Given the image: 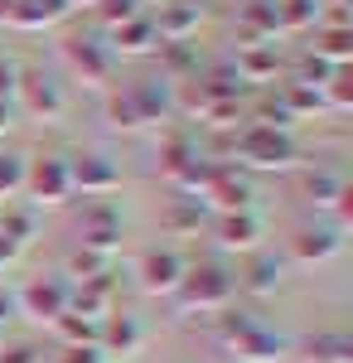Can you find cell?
Returning <instances> with one entry per match:
<instances>
[{"instance_id": "8fae6325", "label": "cell", "mask_w": 353, "mask_h": 363, "mask_svg": "<svg viewBox=\"0 0 353 363\" xmlns=\"http://www.w3.org/2000/svg\"><path fill=\"white\" fill-rule=\"evenodd\" d=\"M63 54H68V63L82 73V83H92V87L111 83L116 58H111L107 44H97V39H68V44H63Z\"/></svg>"}, {"instance_id": "8992f818", "label": "cell", "mask_w": 353, "mask_h": 363, "mask_svg": "<svg viewBox=\"0 0 353 363\" xmlns=\"http://www.w3.org/2000/svg\"><path fill=\"white\" fill-rule=\"evenodd\" d=\"M25 189L34 194V203H68V199H73L68 160H58V155H44V160L25 165Z\"/></svg>"}, {"instance_id": "6da1fadb", "label": "cell", "mask_w": 353, "mask_h": 363, "mask_svg": "<svg viewBox=\"0 0 353 363\" xmlns=\"http://www.w3.org/2000/svg\"><path fill=\"white\" fill-rule=\"evenodd\" d=\"M232 150H237V160H242V165H257V169H286V165H296V140H291V131L252 126V121H242V126L232 131Z\"/></svg>"}, {"instance_id": "484cf974", "label": "cell", "mask_w": 353, "mask_h": 363, "mask_svg": "<svg viewBox=\"0 0 353 363\" xmlns=\"http://www.w3.org/2000/svg\"><path fill=\"white\" fill-rule=\"evenodd\" d=\"M242 286L252 291V296H271L276 286H281V262H276V257H257V262L242 272Z\"/></svg>"}, {"instance_id": "7c38bea8", "label": "cell", "mask_w": 353, "mask_h": 363, "mask_svg": "<svg viewBox=\"0 0 353 363\" xmlns=\"http://www.w3.org/2000/svg\"><path fill=\"white\" fill-rule=\"evenodd\" d=\"M208 203H218L223 213H252V184L232 165H213V184H208Z\"/></svg>"}, {"instance_id": "1f68e13d", "label": "cell", "mask_w": 353, "mask_h": 363, "mask_svg": "<svg viewBox=\"0 0 353 363\" xmlns=\"http://www.w3.org/2000/svg\"><path fill=\"white\" fill-rule=\"evenodd\" d=\"M58 335L68 339V344H97V335H102V320H87V315H63L58 320Z\"/></svg>"}, {"instance_id": "cb8c5ba5", "label": "cell", "mask_w": 353, "mask_h": 363, "mask_svg": "<svg viewBox=\"0 0 353 363\" xmlns=\"http://www.w3.org/2000/svg\"><path fill=\"white\" fill-rule=\"evenodd\" d=\"M169 184H174L184 199H203V194H208V184H213V160L194 155V160L179 169V174H169Z\"/></svg>"}, {"instance_id": "277c9868", "label": "cell", "mask_w": 353, "mask_h": 363, "mask_svg": "<svg viewBox=\"0 0 353 363\" xmlns=\"http://www.w3.org/2000/svg\"><path fill=\"white\" fill-rule=\"evenodd\" d=\"M68 296H73V286L58 277H39L29 281L25 291L15 296V306L25 310V315H34V320H44V325H58L63 315H68Z\"/></svg>"}, {"instance_id": "ee69618b", "label": "cell", "mask_w": 353, "mask_h": 363, "mask_svg": "<svg viewBox=\"0 0 353 363\" xmlns=\"http://www.w3.org/2000/svg\"><path fill=\"white\" fill-rule=\"evenodd\" d=\"M10 116H15V102H0V131L10 126Z\"/></svg>"}, {"instance_id": "d4e9b609", "label": "cell", "mask_w": 353, "mask_h": 363, "mask_svg": "<svg viewBox=\"0 0 353 363\" xmlns=\"http://www.w3.org/2000/svg\"><path fill=\"white\" fill-rule=\"evenodd\" d=\"M160 78L164 83H179V78H194L198 73V58H194L189 44H160Z\"/></svg>"}, {"instance_id": "7dc6e473", "label": "cell", "mask_w": 353, "mask_h": 363, "mask_svg": "<svg viewBox=\"0 0 353 363\" xmlns=\"http://www.w3.org/2000/svg\"><path fill=\"white\" fill-rule=\"evenodd\" d=\"M0 349H5V330H0Z\"/></svg>"}, {"instance_id": "f1b7e54d", "label": "cell", "mask_w": 353, "mask_h": 363, "mask_svg": "<svg viewBox=\"0 0 353 363\" xmlns=\"http://www.w3.org/2000/svg\"><path fill=\"white\" fill-rule=\"evenodd\" d=\"M281 102H286V112L300 116V112H320L325 107V97H320V87H305V83H286L281 92H276Z\"/></svg>"}, {"instance_id": "bcb514c9", "label": "cell", "mask_w": 353, "mask_h": 363, "mask_svg": "<svg viewBox=\"0 0 353 363\" xmlns=\"http://www.w3.org/2000/svg\"><path fill=\"white\" fill-rule=\"evenodd\" d=\"M5 267H10V262H0V277H5Z\"/></svg>"}, {"instance_id": "7bdbcfd3", "label": "cell", "mask_w": 353, "mask_h": 363, "mask_svg": "<svg viewBox=\"0 0 353 363\" xmlns=\"http://www.w3.org/2000/svg\"><path fill=\"white\" fill-rule=\"evenodd\" d=\"M15 296H10V291H5V286H0V330H5V320H10V315H15Z\"/></svg>"}, {"instance_id": "e0dca14e", "label": "cell", "mask_w": 353, "mask_h": 363, "mask_svg": "<svg viewBox=\"0 0 353 363\" xmlns=\"http://www.w3.org/2000/svg\"><path fill=\"white\" fill-rule=\"evenodd\" d=\"M160 39H155V25H150V15H136V20H126V25L111 29V58L116 54H150Z\"/></svg>"}, {"instance_id": "8d00e7d4", "label": "cell", "mask_w": 353, "mask_h": 363, "mask_svg": "<svg viewBox=\"0 0 353 363\" xmlns=\"http://www.w3.org/2000/svg\"><path fill=\"white\" fill-rule=\"evenodd\" d=\"M97 15H102V25H126V20H136L140 15V0H97Z\"/></svg>"}, {"instance_id": "ba28073f", "label": "cell", "mask_w": 353, "mask_h": 363, "mask_svg": "<svg viewBox=\"0 0 353 363\" xmlns=\"http://www.w3.org/2000/svg\"><path fill=\"white\" fill-rule=\"evenodd\" d=\"M184 257L174 247H150L140 257V286L150 291V296H174L179 291V281H184Z\"/></svg>"}, {"instance_id": "f6af8a7d", "label": "cell", "mask_w": 353, "mask_h": 363, "mask_svg": "<svg viewBox=\"0 0 353 363\" xmlns=\"http://www.w3.org/2000/svg\"><path fill=\"white\" fill-rule=\"evenodd\" d=\"M68 5H97V0H68Z\"/></svg>"}, {"instance_id": "d6986e66", "label": "cell", "mask_w": 353, "mask_h": 363, "mask_svg": "<svg viewBox=\"0 0 353 363\" xmlns=\"http://www.w3.org/2000/svg\"><path fill=\"white\" fill-rule=\"evenodd\" d=\"M102 354H136L140 349V325L136 315H107L102 320V335H97Z\"/></svg>"}, {"instance_id": "836d02e7", "label": "cell", "mask_w": 353, "mask_h": 363, "mask_svg": "<svg viewBox=\"0 0 353 363\" xmlns=\"http://www.w3.org/2000/svg\"><path fill=\"white\" fill-rule=\"evenodd\" d=\"M169 228L174 233H198L203 228V199H179L169 208Z\"/></svg>"}, {"instance_id": "83f0119b", "label": "cell", "mask_w": 353, "mask_h": 363, "mask_svg": "<svg viewBox=\"0 0 353 363\" xmlns=\"http://www.w3.org/2000/svg\"><path fill=\"white\" fill-rule=\"evenodd\" d=\"M281 10V29H310L320 20V0H276Z\"/></svg>"}, {"instance_id": "5b68a950", "label": "cell", "mask_w": 353, "mask_h": 363, "mask_svg": "<svg viewBox=\"0 0 353 363\" xmlns=\"http://www.w3.org/2000/svg\"><path fill=\"white\" fill-rule=\"evenodd\" d=\"M15 97H20V107H25L34 121H58V116L68 112V97H63V87H58L49 73H20Z\"/></svg>"}, {"instance_id": "5bb4252c", "label": "cell", "mask_w": 353, "mask_h": 363, "mask_svg": "<svg viewBox=\"0 0 353 363\" xmlns=\"http://www.w3.org/2000/svg\"><path fill=\"white\" fill-rule=\"evenodd\" d=\"M237 29H242L247 44H271L276 34H281V10H276V0H247L242 15H237Z\"/></svg>"}, {"instance_id": "44dd1931", "label": "cell", "mask_w": 353, "mask_h": 363, "mask_svg": "<svg viewBox=\"0 0 353 363\" xmlns=\"http://www.w3.org/2000/svg\"><path fill=\"white\" fill-rule=\"evenodd\" d=\"M344 189H349V184H344L339 174H329V169H310V174H300V194H305V203H315V208H334Z\"/></svg>"}, {"instance_id": "7402d4cb", "label": "cell", "mask_w": 353, "mask_h": 363, "mask_svg": "<svg viewBox=\"0 0 353 363\" xmlns=\"http://www.w3.org/2000/svg\"><path fill=\"white\" fill-rule=\"evenodd\" d=\"M305 363H353V339L349 335H315L300 344Z\"/></svg>"}, {"instance_id": "f546056e", "label": "cell", "mask_w": 353, "mask_h": 363, "mask_svg": "<svg viewBox=\"0 0 353 363\" xmlns=\"http://www.w3.org/2000/svg\"><path fill=\"white\" fill-rule=\"evenodd\" d=\"M247 121H252V126H271V131H291V121H296V116L286 112V102H281V97H262V102L252 107Z\"/></svg>"}, {"instance_id": "9c48e42d", "label": "cell", "mask_w": 353, "mask_h": 363, "mask_svg": "<svg viewBox=\"0 0 353 363\" xmlns=\"http://www.w3.org/2000/svg\"><path fill=\"white\" fill-rule=\"evenodd\" d=\"M150 25H155L160 44H189L198 34V25H203V5L198 0H169V5H160V15Z\"/></svg>"}, {"instance_id": "3957f363", "label": "cell", "mask_w": 353, "mask_h": 363, "mask_svg": "<svg viewBox=\"0 0 353 363\" xmlns=\"http://www.w3.org/2000/svg\"><path fill=\"white\" fill-rule=\"evenodd\" d=\"M232 277L223 267H194L179 281V301L184 310H232Z\"/></svg>"}, {"instance_id": "ac0fdd59", "label": "cell", "mask_w": 353, "mask_h": 363, "mask_svg": "<svg viewBox=\"0 0 353 363\" xmlns=\"http://www.w3.org/2000/svg\"><path fill=\"white\" fill-rule=\"evenodd\" d=\"M339 233H344V228H300L296 242H291V252H296L300 262H329L334 252L344 247Z\"/></svg>"}, {"instance_id": "603a6c76", "label": "cell", "mask_w": 353, "mask_h": 363, "mask_svg": "<svg viewBox=\"0 0 353 363\" xmlns=\"http://www.w3.org/2000/svg\"><path fill=\"white\" fill-rule=\"evenodd\" d=\"M310 54L325 58L329 68H349V58H353V29H320Z\"/></svg>"}, {"instance_id": "60d3db41", "label": "cell", "mask_w": 353, "mask_h": 363, "mask_svg": "<svg viewBox=\"0 0 353 363\" xmlns=\"http://www.w3.org/2000/svg\"><path fill=\"white\" fill-rule=\"evenodd\" d=\"M58 363H107V354H102L97 344H68Z\"/></svg>"}, {"instance_id": "ffe728a7", "label": "cell", "mask_w": 353, "mask_h": 363, "mask_svg": "<svg viewBox=\"0 0 353 363\" xmlns=\"http://www.w3.org/2000/svg\"><path fill=\"white\" fill-rule=\"evenodd\" d=\"M237 78L242 83H271L276 78V44H247L237 54Z\"/></svg>"}, {"instance_id": "b9f144b4", "label": "cell", "mask_w": 353, "mask_h": 363, "mask_svg": "<svg viewBox=\"0 0 353 363\" xmlns=\"http://www.w3.org/2000/svg\"><path fill=\"white\" fill-rule=\"evenodd\" d=\"M0 363H39V354L29 344H15V349H0Z\"/></svg>"}, {"instance_id": "52a82bcc", "label": "cell", "mask_w": 353, "mask_h": 363, "mask_svg": "<svg viewBox=\"0 0 353 363\" xmlns=\"http://www.w3.org/2000/svg\"><path fill=\"white\" fill-rule=\"evenodd\" d=\"M78 238L87 252H102V257H111L116 252V242H121V213L111 208V203H87L82 208V223H78Z\"/></svg>"}, {"instance_id": "c3c4849f", "label": "cell", "mask_w": 353, "mask_h": 363, "mask_svg": "<svg viewBox=\"0 0 353 363\" xmlns=\"http://www.w3.org/2000/svg\"><path fill=\"white\" fill-rule=\"evenodd\" d=\"M228 363H237V359H228Z\"/></svg>"}, {"instance_id": "30bf717a", "label": "cell", "mask_w": 353, "mask_h": 363, "mask_svg": "<svg viewBox=\"0 0 353 363\" xmlns=\"http://www.w3.org/2000/svg\"><path fill=\"white\" fill-rule=\"evenodd\" d=\"M68 179H73V194H92L102 199L111 189H121V169L111 165L107 155H78V160H68Z\"/></svg>"}, {"instance_id": "4fadbf2b", "label": "cell", "mask_w": 353, "mask_h": 363, "mask_svg": "<svg viewBox=\"0 0 353 363\" xmlns=\"http://www.w3.org/2000/svg\"><path fill=\"white\" fill-rule=\"evenodd\" d=\"M131 92V102H136L140 112V126L145 121H164V116H174V83H164V78H145V83H131L126 87Z\"/></svg>"}, {"instance_id": "4dcf8cb0", "label": "cell", "mask_w": 353, "mask_h": 363, "mask_svg": "<svg viewBox=\"0 0 353 363\" xmlns=\"http://www.w3.org/2000/svg\"><path fill=\"white\" fill-rule=\"evenodd\" d=\"M194 155H198V145H194L189 136H169V140H164V150H160V169H164V179H169V174H179V169L189 165Z\"/></svg>"}, {"instance_id": "7a4b0ae2", "label": "cell", "mask_w": 353, "mask_h": 363, "mask_svg": "<svg viewBox=\"0 0 353 363\" xmlns=\"http://www.w3.org/2000/svg\"><path fill=\"white\" fill-rule=\"evenodd\" d=\"M218 339L232 349V359H257V363H271L281 359V349H286V339L271 335V330H262L252 315L242 310H223V325H218Z\"/></svg>"}, {"instance_id": "ab89813d", "label": "cell", "mask_w": 353, "mask_h": 363, "mask_svg": "<svg viewBox=\"0 0 353 363\" xmlns=\"http://www.w3.org/2000/svg\"><path fill=\"white\" fill-rule=\"evenodd\" d=\"M20 63H10V58H0V102H15V87H20Z\"/></svg>"}, {"instance_id": "d590c367", "label": "cell", "mask_w": 353, "mask_h": 363, "mask_svg": "<svg viewBox=\"0 0 353 363\" xmlns=\"http://www.w3.org/2000/svg\"><path fill=\"white\" fill-rule=\"evenodd\" d=\"M25 189V160L20 155H0V199Z\"/></svg>"}, {"instance_id": "2e32d148", "label": "cell", "mask_w": 353, "mask_h": 363, "mask_svg": "<svg viewBox=\"0 0 353 363\" xmlns=\"http://www.w3.org/2000/svg\"><path fill=\"white\" fill-rule=\"evenodd\" d=\"M213 238H218V247H228V252H247V247H257V238H262V218L257 213H223Z\"/></svg>"}, {"instance_id": "f35d334b", "label": "cell", "mask_w": 353, "mask_h": 363, "mask_svg": "<svg viewBox=\"0 0 353 363\" xmlns=\"http://www.w3.org/2000/svg\"><path fill=\"white\" fill-rule=\"evenodd\" d=\"M329 73H334V68H329L325 58L305 54V58H300V78H296V83H305V87H325V83H329Z\"/></svg>"}, {"instance_id": "4316f807", "label": "cell", "mask_w": 353, "mask_h": 363, "mask_svg": "<svg viewBox=\"0 0 353 363\" xmlns=\"http://www.w3.org/2000/svg\"><path fill=\"white\" fill-rule=\"evenodd\" d=\"M34 233H39V218H34L29 208H5V213H0V238H5V242L25 247Z\"/></svg>"}, {"instance_id": "9a60e30c", "label": "cell", "mask_w": 353, "mask_h": 363, "mask_svg": "<svg viewBox=\"0 0 353 363\" xmlns=\"http://www.w3.org/2000/svg\"><path fill=\"white\" fill-rule=\"evenodd\" d=\"M68 10H73L68 0H10L5 20L15 29H49V25H58Z\"/></svg>"}, {"instance_id": "d6a6232c", "label": "cell", "mask_w": 353, "mask_h": 363, "mask_svg": "<svg viewBox=\"0 0 353 363\" xmlns=\"http://www.w3.org/2000/svg\"><path fill=\"white\" fill-rule=\"evenodd\" d=\"M68 272L78 281H97V277H107L111 272V257H102V252H87V247H78L73 257H68Z\"/></svg>"}, {"instance_id": "74e56055", "label": "cell", "mask_w": 353, "mask_h": 363, "mask_svg": "<svg viewBox=\"0 0 353 363\" xmlns=\"http://www.w3.org/2000/svg\"><path fill=\"white\" fill-rule=\"evenodd\" d=\"M320 97H329L334 107H353V78H349V68H334Z\"/></svg>"}, {"instance_id": "e575fe53", "label": "cell", "mask_w": 353, "mask_h": 363, "mask_svg": "<svg viewBox=\"0 0 353 363\" xmlns=\"http://www.w3.org/2000/svg\"><path fill=\"white\" fill-rule=\"evenodd\" d=\"M107 121L111 126H126V131L140 126V112H136V102H131V92H111L107 97Z\"/></svg>"}]
</instances>
